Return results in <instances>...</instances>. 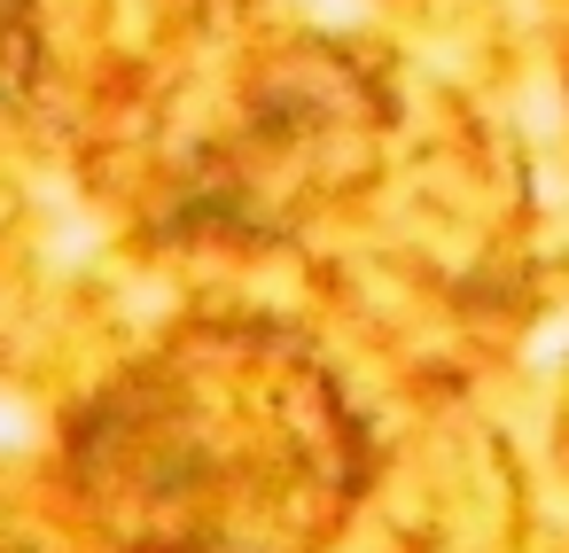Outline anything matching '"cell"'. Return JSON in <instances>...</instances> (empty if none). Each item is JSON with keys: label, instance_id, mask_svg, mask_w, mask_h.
Masks as SVG:
<instances>
[{"label": "cell", "instance_id": "obj_1", "mask_svg": "<svg viewBox=\"0 0 569 553\" xmlns=\"http://www.w3.org/2000/svg\"><path fill=\"white\" fill-rule=\"evenodd\" d=\"M312 9H320V17H336V24H359V17H367L359 0H312Z\"/></svg>", "mask_w": 569, "mask_h": 553}]
</instances>
